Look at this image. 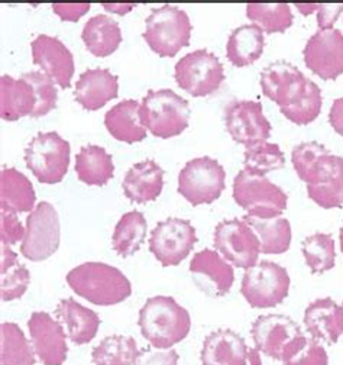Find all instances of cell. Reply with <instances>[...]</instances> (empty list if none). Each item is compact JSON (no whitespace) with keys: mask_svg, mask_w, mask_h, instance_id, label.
<instances>
[{"mask_svg":"<svg viewBox=\"0 0 343 365\" xmlns=\"http://www.w3.org/2000/svg\"><path fill=\"white\" fill-rule=\"evenodd\" d=\"M179 354L174 349L149 351L145 349L138 354L134 365H179Z\"/></svg>","mask_w":343,"mask_h":365,"instance_id":"obj_44","label":"cell"},{"mask_svg":"<svg viewBox=\"0 0 343 365\" xmlns=\"http://www.w3.org/2000/svg\"><path fill=\"white\" fill-rule=\"evenodd\" d=\"M225 126L233 141L246 148L267 143L273 129L260 102L242 99H235L226 106Z\"/></svg>","mask_w":343,"mask_h":365,"instance_id":"obj_14","label":"cell"},{"mask_svg":"<svg viewBox=\"0 0 343 365\" xmlns=\"http://www.w3.org/2000/svg\"><path fill=\"white\" fill-rule=\"evenodd\" d=\"M226 171L211 157L189 161L179 174V193L193 206L211 205L226 187Z\"/></svg>","mask_w":343,"mask_h":365,"instance_id":"obj_8","label":"cell"},{"mask_svg":"<svg viewBox=\"0 0 343 365\" xmlns=\"http://www.w3.org/2000/svg\"><path fill=\"white\" fill-rule=\"evenodd\" d=\"M35 355L44 365H63L68 346L61 324L47 312H33L28 321Z\"/></svg>","mask_w":343,"mask_h":365,"instance_id":"obj_17","label":"cell"},{"mask_svg":"<svg viewBox=\"0 0 343 365\" xmlns=\"http://www.w3.org/2000/svg\"><path fill=\"white\" fill-rule=\"evenodd\" d=\"M26 230L22 226L16 213L4 212L0 213V241L5 245H15L23 241Z\"/></svg>","mask_w":343,"mask_h":365,"instance_id":"obj_43","label":"cell"},{"mask_svg":"<svg viewBox=\"0 0 343 365\" xmlns=\"http://www.w3.org/2000/svg\"><path fill=\"white\" fill-rule=\"evenodd\" d=\"M81 39L95 57H107L113 54L122 42L119 24L107 15H96L85 22Z\"/></svg>","mask_w":343,"mask_h":365,"instance_id":"obj_29","label":"cell"},{"mask_svg":"<svg viewBox=\"0 0 343 365\" xmlns=\"http://www.w3.org/2000/svg\"><path fill=\"white\" fill-rule=\"evenodd\" d=\"M307 267L313 274H323L334 267V241L329 234H315L302 244Z\"/></svg>","mask_w":343,"mask_h":365,"instance_id":"obj_37","label":"cell"},{"mask_svg":"<svg viewBox=\"0 0 343 365\" xmlns=\"http://www.w3.org/2000/svg\"><path fill=\"white\" fill-rule=\"evenodd\" d=\"M233 199L248 216L271 219L283 216L287 209V193L265 175L242 170L233 180Z\"/></svg>","mask_w":343,"mask_h":365,"instance_id":"obj_5","label":"cell"},{"mask_svg":"<svg viewBox=\"0 0 343 365\" xmlns=\"http://www.w3.org/2000/svg\"><path fill=\"white\" fill-rule=\"evenodd\" d=\"M309 197L323 209L343 206V157L334 174L324 182L315 187H307Z\"/></svg>","mask_w":343,"mask_h":365,"instance_id":"obj_39","label":"cell"},{"mask_svg":"<svg viewBox=\"0 0 343 365\" xmlns=\"http://www.w3.org/2000/svg\"><path fill=\"white\" fill-rule=\"evenodd\" d=\"M190 272L194 280L207 277L213 284V296L216 297L228 294L235 282L233 267L216 251L209 248L194 254L190 261Z\"/></svg>","mask_w":343,"mask_h":365,"instance_id":"obj_27","label":"cell"},{"mask_svg":"<svg viewBox=\"0 0 343 365\" xmlns=\"http://www.w3.org/2000/svg\"><path fill=\"white\" fill-rule=\"evenodd\" d=\"M139 109V102L127 99L107 110L105 125L115 140L126 144H135L147 138V129L141 122Z\"/></svg>","mask_w":343,"mask_h":365,"instance_id":"obj_25","label":"cell"},{"mask_svg":"<svg viewBox=\"0 0 343 365\" xmlns=\"http://www.w3.org/2000/svg\"><path fill=\"white\" fill-rule=\"evenodd\" d=\"M307 68L323 80H336L343 74V34L339 29H319L307 41L303 51Z\"/></svg>","mask_w":343,"mask_h":365,"instance_id":"obj_16","label":"cell"},{"mask_svg":"<svg viewBox=\"0 0 343 365\" xmlns=\"http://www.w3.org/2000/svg\"><path fill=\"white\" fill-rule=\"evenodd\" d=\"M60 247V217L54 206L41 202L26 217V234L21 254L33 262L46 261Z\"/></svg>","mask_w":343,"mask_h":365,"instance_id":"obj_11","label":"cell"},{"mask_svg":"<svg viewBox=\"0 0 343 365\" xmlns=\"http://www.w3.org/2000/svg\"><path fill=\"white\" fill-rule=\"evenodd\" d=\"M329 123L340 136H343V98L333 102L329 112Z\"/></svg>","mask_w":343,"mask_h":365,"instance_id":"obj_46","label":"cell"},{"mask_svg":"<svg viewBox=\"0 0 343 365\" xmlns=\"http://www.w3.org/2000/svg\"><path fill=\"white\" fill-rule=\"evenodd\" d=\"M176 81L193 98H204L222 86L225 68L213 53L196 50L176 64Z\"/></svg>","mask_w":343,"mask_h":365,"instance_id":"obj_10","label":"cell"},{"mask_svg":"<svg viewBox=\"0 0 343 365\" xmlns=\"http://www.w3.org/2000/svg\"><path fill=\"white\" fill-rule=\"evenodd\" d=\"M290 276L284 267L273 261H260L243 274L241 293L253 309H270L288 296Z\"/></svg>","mask_w":343,"mask_h":365,"instance_id":"obj_7","label":"cell"},{"mask_svg":"<svg viewBox=\"0 0 343 365\" xmlns=\"http://www.w3.org/2000/svg\"><path fill=\"white\" fill-rule=\"evenodd\" d=\"M258 237L261 242V252L267 255L284 254L291 245V225L284 216L271 219H260L245 215L242 217Z\"/></svg>","mask_w":343,"mask_h":365,"instance_id":"obj_31","label":"cell"},{"mask_svg":"<svg viewBox=\"0 0 343 365\" xmlns=\"http://www.w3.org/2000/svg\"><path fill=\"white\" fill-rule=\"evenodd\" d=\"M53 11L61 21L77 22L90 11V4H54Z\"/></svg>","mask_w":343,"mask_h":365,"instance_id":"obj_45","label":"cell"},{"mask_svg":"<svg viewBox=\"0 0 343 365\" xmlns=\"http://www.w3.org/2000/svg\"><path fill=\"white\" fill-rule=\"evenodd\" d=\"M261 88L264 96L280 106L285 113L305 101L315 81L307 78L294 64L275 61L261 71Z\"/></svg>","mask_w":343,"mask_h":365,"instance_id":"obj_9","label":"cell"},{"mask_svg":"<svg viewBox=\"0 0 343 365\" xmlns=\"http://www.w3.org/2000/svg\"><path fill=\"white\" fill-rule=\"evenodd\" d=\"M117 76L107 68H89L80 74L74 98L85 110H99L117 98Z\"/></svg>","mask_w":343,"mask_h":365,"instance_id":"obj_19","label":"cell"},{"mask_svg":"<svg viewBox=\"0 0 343 365\" xmlns=\"http://www.w3.org/2000/svg\"><path fill=\"white\" fill-rule=\"evenodd\" d=\"M243 157L245 170L260 175H265L274 170H281L285 164V155L280 145L270 143H261L246 148Z\"/></svg>","mask_w":343,"mask_h":365,"instance_id":"obj_38","label":"cell"},{"mask_svg":"<svg viewBox=\"0 0 343 365\" xmlns=\"http://www.w3.org/2000/svg\"><path fill=\"white\" fill-rule=\"evenodd\" d=\"M71 145L58 132H39L25 148V163L39 182L57 185L70 165Z\"/></svg>","mask_w":343,"mask_h":365,"instance_id":"obj_6","label":"cell"},{"mask_svg":"<svg viewBox=\"0 0 343 365\" xmlns=\"http://www.w3.org/2000/svg\"><path fill=\"white\" fill-rule=\"evenodd\" d=\"M75 173L84 185L105 186L113 178V158L99 145L81 147L75 157Z\"/></svg>","mask_w":343,"mask_h":365,"instance_id":"obj_30","label":"cell"},{"mask_svg":"<svg viewBox=\"0 0 343 365\" xmlns=\"http://www.w3.org/2000/svg\"><path fill=\"white\" fill-rule=\"evenodd\" d=\"M191 29L190 18L184 11L164 5L151 11L142 36L155 54L171 58L189 47Z\"/></svg>","mask_w":343,"mask_h":365,"instance_id":"obj_4","label":"cell"},{"mask_svg":"<svg viewBox=\"0 0 343 365\" xmlns=\"http://www.w3.org/2000/svg\"><path fill=\"white\" fill-rule=\"evenodd\" d=\"M22 76L32 84L36 96V108L31 118L46 116L57 106L58 93L56 88V83L46 73L41 71H31Z\"/></svg>","mask_w":343,"mask_h":365,"instance_id":"obj_40","label":"cell"},{"mask_svg":"<svg viewBox=\"0 0 343 365\" xmlns=\"http://www.w3.org/2000/svg\"><path fill=\"white\" fill-rule=\"evenodd\" d=\"M213 244L226 261L248 269L258 262L261 242L243 219H226L214 227Z\"/></svg>","mask_w":343,"mask_h":365,"instance_id":"obj_12","label":"cell"},{"mask_svg":"<svg viewBox=\"0 0 343 365\" xmlns=\"http://www.w3.org/2000/svg\"><path fill=\"white\" fill-rule=\"evenodd\" d=\"M142 336L157 349H169L187 338L191 329L190 313L169 296H154L139 312Z\"/></svg>","mask_w":343,"mask_h":365,"instance_id":"obj_1","label":"cell"},{"mask_svg":"<svg viewBox=\"0 0 343 365\" xmlns=\"http://www.w3.org/2000/svg\"><path fill=\"white\" fill-rule=\"evenodd\" d=\"M339 241H340V250H342V254H343V225H342L340 231H339Z\"/></svg>","mask_w":343,"mask_h":365,"instance_id":"obj_49","label":"cell"},{"mask_svg":"<svg viewBox=\"0 0 343 365\" xmlns=\"http://www.w3.org/2000/svg\"><path fill=\"white\" fill-rule=\"evenodd\" d=\"M2 261H0V294L4 302L21 299L31 283L29 269L18 262V255L9 245L2 244Z\"/></svg>","mask_w":343,"mask_h":365,"instance_id":"obj_33","label":"cell"},{"mask_svg":"<svg viewBox=\"0 0 343 365\" xmlns=\"http://www.w3.org/2000/svg\"><path fill=\"white\" fill-rule=\"evenodd\" d=\"M71 290L96 306H113L132 294L131 282L116 267L105 262H84L67 274Z\"/></svg>","mask_w":343,"mask_h":365,"instance_id":"obj_2","label":"cell"},{"mask_svg":"<svg viewBox=\"0 0 343 365\" xmlns=\"http://www.w3.org/2000/svg\"><path fill=\"white\" fill-rule=\"evenodd\" d=\"M196 242V230L190 220L168 217L152 230L149 251L162 267H173L190 255Z\"/></svg>","mask_w":343,"mask_h":365,"instance_id":"obj_13","label":"cell"},{"mask_svg":"<svg viewBox=\"0 0 343 365\" xmlns=\"http://www.w3.org/2000/svg\"><path fill=\"white\" fill-rule=\"evenodd\" d=\"M147 231L148 223L141 212L132 210L125 213L115 226L112 237L113 250L119 257L123 258L134 255L144 245Z\"/></svg>","mask_w":343,"mask_h":365,"instance_id":"obj_32","label":"cell"},{"mask_svg":"<svg viewBox=\"0 0 343 365\" xmlns=\"http://www.w3.org/2000/svg\"><path fill=\"white\" fill-rule=\"evenodd\" d=\"M245 339L232 329H219L206 336L200 352L203 365H246Z\"/></svg>","mask_w":343,"mask_h":365,"instance_id":"obj_22","label":"cell"},{"mask_svg":"<svg viewBox=\"0 0 343 365\" xmlns=\"http://www.w3.org/2000/svg\"><path fill=\"white\" fill-rule=\"evenodd\" d=\"M0 362L2 365H35L33 346L16 324H2L0 328Z\"/></svg>","mask_w":343,"mask_h":365,"instance_id":"obj_34","label":"cell"},{"mask_svg":"<svg viewBox=\"0 0 343 365\" xmlns=\"http://www.w3.org/2000/svg\"><path fill=\"white\" fill-rule=\"evenodd\" d=\"M137 341L131 336L105 338L92 352L93 365H134L138 358Z\"/></svg>","mask_w":343,"mask_h":365,"instance_id":"obj_35","label":"cell"},{"mask_svg":"<svg viewBox=\"0 0 343 365\" xmlns=\"http://www.w3.org/2000/svg\"><path fill=\"white\" fill-rule=\"evenodd\" d=\"M102 6L112 14H117V15H125L127 12H131L134 9V4H102Z\"/></svg>","mask_w":343,"mask_h":365,"instance_id":"obj_47","label":"cell"},{"mask_svg":"<svg viewBox=\"0 0 343 365\" xmlns=\"http://www.w3.org/2000/svg\"><path fill=\"white\" fill-rule=\"evenodd\" d=\"M255 348L261 354L281 361L300 339L306 336L292 319L285 314H264L250 327Z\"/></svg>","mask_w":343,"mask_h":365,"instance_id":"obj_15","label":"cell"},{"mask_svg":"<svg viewBox=\"0 0 343 365\" xmlns=\"http://www.w3.org/2000/svg\"><path fill=\"white\" fill-rule=\"evenodd\" d=\"M264 47V31L255 24L242 25L228 39L226 57L235 67H246L263 57Z\"/></svg>","mask_w":343,"mask_h":365,"instance_id":"obj_28","label":"cell"},{"mask_svg":"<svg viewBox=\"0 0 343 365\" xmlns=\"http://www.w3.org/2000/svg\"><path fill=\"white\" fill-rule=\"evenodd\" d=\"M303 322L313 339L334 345L343 334V307L330 297L317 299L307 306Z\"/></svg>","mask_w":343,"mask_h":365,"instance_id":"obj_20","label":"cell"},{"mask_svg":"<svg viewBox=\"0 0 343 365\" xmlns=\"http://www.w3.org/2000/svg\"><path fill=\"white\" fill-rule=\"evenodd\" d=\"M35 108V90L23 76L21 78L9 74L0 77V116L4 120L15 122L32 116Z\"/></svg>","mask_w":343,"mask_h":365,"instance_id":"obj_24","label":"cell"},{"mask_svg":"<svg viewBox=\"0 0 343 365\" xmlns=\"http://www.w3.org/2000/svg\"><path fill=\"white\" fill-rule=\"evenodd\" d=\"M248 361H249V365H263L260 351L256 348H250L248 351Z\"/></svg>","mask_w":343,"mask_h":365,"instance_id":"obj_48","label":"cell"},{"mask_svg":"<svg viewBox=\"0 0 343 365\" xmlns=\"http://www.w3.org/2000/svg\"><path fill=\"white\" fill-rule=\"evenodd\" d=\"M122 187L125 196L135 203L154 202L164 189V170L154 160L137 163L125 174Z\"/></svg>","mask_w":343,"mask_h":365,"instance_id":"obj_21","label":"cell"},{"mask_svg":"<svg viewBox=\"0 0 343 365\" xmlns=\"http://www.w3.org/2000/svg\"><path fill=\"white\" fill-rule=\"evenodd\" d=\"M141 122L157 138L168 140L189 126L190 105L171 88L148 90L141 102Z\"/></svg>","mask_w":343,"mask_h":365,"instance_id":"obj_3","label":"cell"},{"mask_svg":"<svg viewBox=\"0 0 343 365\" xmlns=\"http://www.w3.org/2000/svg\"><path fill=\"white\" fill-rule=\"evenodd\" d=\"M284 365H327L326 349L316 339L303 336L283 356Z\"/></svg>","mask_w":343,"mask_h":365,"instance_id":"obj_41","label":"cell"},{"mask_svg":"<svg viewBox=\"0 0 343 365\" xmlns=\"http://www.w3.org/2000/svg\"><path fill=\"white\" fill-rule=\"evenodd\" d=\"M342 307H343V304H342Z\"/></svg>","mask_w":343,"mask_h":365,"instance_id":"obj_50","label":"cell"},{"mask_svg":"<svg viewBox=\"0 0 343 365\" xmlns=\"http://www.w3.org/2000/svg\"><path fill=\"white\" fill-rule=\"evenodd\" d=\"M56 317L65 327L67 335L75 345H85L92 342L100 328L99 314L77 303L73 297L63 299L57 309Z\"/></svg>","mask_w":343,"mask_h":365,"instance_id":"obj_23","label":"cell"},{"mask_svg":"<svg viewBox=\"0 0 343 365\" xmlns=\"http://www.w3.org/2000/svg\"><path fill=\"white\" fill-rule=\"evenodd\" d=\"M32 60L33 64L42 68L56 84L61 88L71 86L74 76V57L65 45L56 36L38 35L32 43Z\"/></svg>","mask_w":343,"mask_h":365,"instance_id":"obj_18","label":"cell"},{"mask_svg":"<svg viewBox=\"0 0 343 365\" xmlns=\"http://www.w3.org/2000/svg\"><path fill=\"white\" fill-rule=\"evenodd\" d=\"M297 9L305 16L317 12L319 29H332L339 15L343 12V5H317V4H295Z\"/></svg>","mask_w":343,"mask_h":365,"instance_id":"obj_42","label":"cell"},{"mask_svg":"<svg viewBox=\"0 0 343 365\" xmlns=\"http://www.w3.org/2000/svg\"><path fill=\"white\" fill-rule=\"evenodd\" d=\"M246 15L267 34L285 32L294 19L287 4H249L246 5Z\"/></svg>","mask_w":343,"mask_h":365,"instance_id":"obj_36","label":"cell"},{"mask_svg":"<svg viewBox=\"0 0 343 365\" xmlns=\"http://www.w3.org/2000/svg\"><path fill=\"white\" fill-rule=\"evenodd\" d=\"M36 195L31 180L16 168L4 167L0 171V207L4 212L31 213Z\"/></svg>","mask_w":343,"mask_h":365,"instance_id":"obj_26","label":"cell"}]
</instances>
